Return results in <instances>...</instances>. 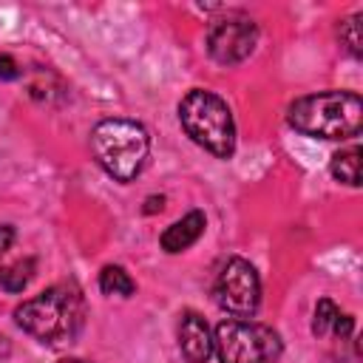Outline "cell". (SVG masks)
Segmentation results:
<instances>
[{
  "label": "cell",
  "mask_w": 363,
  "mask_h": 363,
  "mask_svg": "<svg viewBox=\"0 0 363 363\" xmlns=\"http://www.w3.org/2000/svg\"><path fill=\"white\" fill-rule=\"evenodd\" d=\"M289 125L315 139H352L363 128V99L354 91H320L301 96L286 111Z\"/></svg>",
  "instance_id": "obj_1"
},
{
  "label": "cell",
  "mask_w": 363,
  "mask_h": 363,
  "mask_svg": "<svg viewBox=\"0 0 363 363\" xmlns=\"http://www.w3.org/2000/svg\"><path fill=\"white\" fill-rule=\"evenodd\" d=\"M82 318H85L82 295L68 284H54L14 309L17 326L48 346L74 340L77 332L82 329Z\"/></svg>",
  "instance_id": "obj_2"
},
{
  "label": "cell",
  "mask_w": 363,
  "mask_h": 363,
  "mask_svg": "<svg viewBox=\"0 0 363 363\" xmlns=\"http://www.w3.org/2000/svg\"><path fill=\"white\" fill-rule=\"evenodd\" d=\"M91 150L111 179L133 182L147 162L150 136L133 119H102L91 130Z\"/></svg>",
  "instance_id": "obj_3"
},
{
  "label": "cell",
  "mask_w": 363,
  "mask_h": 363,
  "mask_svg": "<svg viewBox=\"0 0 363 363\" xmlns=\"http://www.w3.org/2000/svg\"><path fill=\"white\" fill-rule=\"evenodd\" d=\"M179 122L187 136L218 159L235 150V122L230 105L213 91H190L179 105Z\"/></svg>",
  "instance_id": "obj_4"
},
{
  "label": "cell",
  "mask_w": 363,
  "mask_h": 363,
  "mask_svg": "<svg viewBox=\"0 0 363 363\" xmlns=\"http://www.w3.org/2000/svg\"><path fill=\"white\" fill-rule=\"evenodd\" d=\"M213 352L221 363H278L284 346L275 329L247 318H227L216 326Z\"/></svg>",
  "instance_id": "obj_5"
},
{
  "label": "cell",
  "mask_w": 363,
  "mask_h": 363,
  "mask_svg": "<svg viewBox=\"0 0 363 363\" xmlns=\"http://www.w3.org/2000/svg\"><path fill=\"white\" fill-rule=\"evenodd\" d=\"M216 303L238 318H250L255 315L258 303H261V281L258 272L250 261L244 258H230L218 278H216Z\"/></svg>",
  "instance_id": "obj_6"
},
{
  "label": "cell",
  "mask_w": 363,
  "mask_h": 363,
  "mask_svg": "<svg viewBox=\"0 0 363 363\" xmlns=\"http://www.w3.org/2000/svg\"><path fill=\"white\" fill-rule=\"evenodd\" d=\"M258 43V26L244 14H227L210 23L207 31V51L221 65L244 62Z\"/></svg>",
  "instance_id": "obj_7"
},
{
  "label": "cell",
  "mask_w": 363,
  "mask_h": 363,
  "mask_svg": "<svg viewBox=\"0 0 363 363\" xmlns=\"http://www.w3.org/2000/svg\"><path fill=\"white\" fill-rule=\"evenodd\" d=\"M179 349L187 363H207L213 354V335L201 315L184 312L179 320Z\"/></svg>",
  "instance_id": "obj_8"
},
{
  "label": "cell",
  "mask_w": 363,
  "mask_h": 363,
  "mask_svg": "<svg viewBox=\"0 0 363 363\" xmlns=\"http://www.w3.org/2000/svg\"><path fill=\"white\" fill-rule=\"evenodd\" d=\"M204 224H207V221H204V213H201V210H190L187 216H182L179 221H173V224L162 233V238H159L162 250H164V252H182V250L193 247V244L201 238Z\"/></svg>",
  "instance_id": "obj_9"
},
{
  "label": "cell",
  "mask_w": 363,
  "mask_h": 363,
  "mask_svg": "<svg viewBox=\"0 0 363 363\" xmlns=\"http://www.w3.org/2000/svg\"><path fill=\"white\" fill-rule=\"evenodd\" d=\"M332 176L349 187H357L360 184V147L337 150L332 156Z\"/></svg>",
  "instance_id": "obj_10"
},
{
  "label": "cell",
  "mask_w": 363,
  "mask_h": 363,
  "mask_svg": "<svg viewBox=\"0 0 363 363\" xmlns=\"http://www.w3.org/2000/svg\"><path fill=\"white\" fill-rule=\"evenodd\" d=\"M31 278H34V258H20L0 269V286L9 292H23Z\"/></svg>",
  "instance_id": "obj_11"
},
{
  "label": "cell",
  "mask_w": 363,
  "mask_h": 363,
  "mask_svg": "<svg viewBox=\"0 0 363 363\" xmlns=\"http://www.w3.org/2000/svg\"><path fill=\"white\" fill-rule=\"evenodd\" d=\"M99 289H102L105 295H119V298H128V295H133L136 284H133V278H130V275H128L122 267L108 264V267L99 272Z\"/></svg>",
  "instance_id": "obj_12"
},
{
  "label": "cell",
  "mask_w": 363,
  "mask_h": 363,
  "mask_svg": "<svg viewBox=\"0 0 363 363\" xmlns=\"http://www.w3.org/2000/svg\"><path fill=\"white\" fill-rule=\"evenodd\" d=\"M337 318H340V309H337L329 298H320V301L315 303V315H312V335H315V337L332 335Z\"/></svg>",
  "instance_id": "obj_13"
},
{
  "label": "cell",
  "mask_w": 363,
  "mask_h": 363,
  "mask_svg": "<svg viewBox=\"0 0 363 363\" xmlns=\"http://www.w3.org/2000/svg\"><path fill=\"white\" fill-rule=\"evenodd\" d=\"M340 40H343V45L349 48L352 57H360V45H363V40H360V14L340 23Z\"/></svg>",
  "instance_id": "obj_14"
},
{
  "label": "cell",
  "mask_w": 363,
  "mask_h": 363,
  "mask_svg": "<svg viewBox=\"0 0 363 363\" xmlns=\"http://www.w3.org/2000/svg\"><path fill=\"white\" fill-rule=\"evenodd\" d=\"M11 241H14V227L11 224H0V269L6 267V255L11 250Z\"/></svg>",
  "instance_id": "obj_15"
},
{
  "label": "cell",
  "mask_w": 363,
  "mask_h": 363,
  "mask_svg": "<svg viewBox=\"0 0 363 363\" xmlns=\"http://www.w3.org/2000/svg\"><path fill=\"white\" fill-rule=\"evenodd\" d=\"M20 77V65L14 57L0 54V79H17Z\"/></svg>",
  "instance_id": "obj_16"
},
{
  "label": "cell",
  "mask_w": 363,
  "mask_h": 363,
  "mask_svg": "<svg viewBox=\"0 0 363 363\" xmlns=\"http://www.w3.org/2000/svg\"><path fill=\"white\" fill-rule=\"evenodd\" d=\"M162 201H164V199H162V196H159V199H147V207H145V210H147V213H153V210H156V207H159V210H162Z\"/></svg>",
  "instance_id": "obj_17"
},
{
  "label": "cell",
  "mask_w": 363,
  "mask_h": 363,
  "mask_svg": "<svg viewBox=\"0 0 363 363\" xmlns=\"http://www.w3.org/2000/svg\"><path fill=\"white\" fill-rule=\"evenodd\" d=\"M57 363H88V360H79V357H62V360H57Z\"/></svg>",
  "instance_id": "obj_18"
}]
</instances>
